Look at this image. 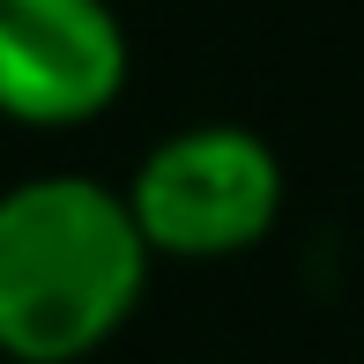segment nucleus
Instances as JSON below:
<instances>
[{
  "label": "nucleus",
  "mask_w": 364,
  "mask_h": 364,
  "mask_svg": "<svg viewBox=\"0 0 364 364\" xmlns=\"http://www.w3.org/2000/svg\"><path fill=\"white\" fill-rule=\"evenodd\" d=\"M149 238L127 193L45 171L0 193V357L82 364L149 290Z\"/></svg>",
  "instance_id": "obj_1"
},
{
  "label": "nucleus",
  "mask_w": 364,
  "mask_h": 364,
  "mask_svg": "<svg viewBox=\"0 0 364 364\" xmlns=\"http://www.w3.org/2000/svg\"><path fill=\"white\" fill-rule=\"evenodd\" d=\"M149 253L171 260H230L253 253L283 216V164L253 127H178L141 156L134 186H127Z\"/></svg>",
  "instance_id": "obj_2"
},
{
  "label": "nucleus",
  "mask_w": 364,
  "mask_h": 364,
  "mask_svg": "<svg viewBox=\"0 0 364 364\" xmlns=\"http://www.w3.org/2000/svg\"><path fill=\"white\" fill-rule=\"evenodd\" d=\"M127 90V30L105 0H0V119L90 127Z\"/></svg>",
  "instance_id": "obj_3"
}]
</instances>
